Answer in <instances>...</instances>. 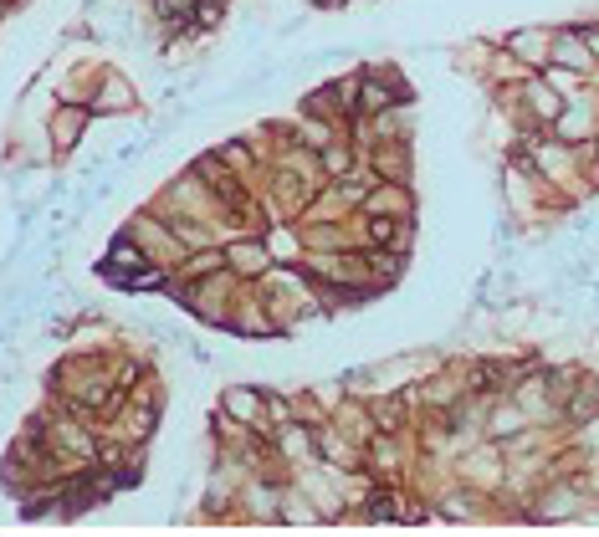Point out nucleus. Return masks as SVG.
Here are the masks:
<instances>
[{
    "instance_id": "nucleus-4",
    "label": "nucleus",
    "mask_w": 599,
    "mask_h": 537,
    "mask_svg": "<svg viewBox=\"0 0 599 537\" xmlns=\"http://www.w3.org/2000/svg\"><path fill=\"white\" fill-rule=\"evenodd\" d=\"M523 425H528V415L518 405H507V410L492 415V435H512V430H523Z\"/></svg>"
},
{
    "instance_id": "nucleus-6",
    "label": "nucleus",
    "mask_w": 599,
    "mask_h": 537,
    "mask_svg": "<svg viewBox=\"0 0 599 537\" xmlns=\"http://www.w3.org/2000/svg\"><path fill=\"white\" fill-rule=\"evenodd\" d=\"M584 41H589V52L599 57V26H589V31H584Z\"/></svg>"
},
{
    "instance_id": "nucleus-1",
    "label": "nucleus",
    "mask_w": 599,
    "mask_h": 537,
    "mask_svg": "<svg viewBox=\"0 0 599 537\" xmlns=\"http://www.w3.org/2000/svg\"><path fill=\"white\" fill-rule=\"evenodd\" d=\"M548 57L559 62V67H574V72H589V62H594L584 31H564V36H553V52H548Z\"/></svg>"
},
{
    "instance_id": "nucleus-5",
    "label": "nucleus",
    "mask_w": 599,
    "mask_h": 537,
    "mask_svg": "<svg viewBox=\"0 0 599 537\" xmlns=\"http://www.w3.org/2000/svg\"><path fill=\"white\" fill-rule=\"evenodd\" d=\"M231 261H236V266H246V272H256V266H262V246H236V251H231Z\"/></svg>"
},
{
    "instance_id": "nucleus-3",
    "label": "nucleus",
    "mask_w": 599,
    "mask_h": 537,
    "mask_svg": "<svg viewBox=\"0 0 599 537\" xmlns=\"http://www.w3.org/2000/svg\"><path fill=\"white\" fill-rule=\"evenodd\" d=\"M507 47H512V52H518V57H533V62H548V52H538V47H543V36H538V31H518V36H512V41H507Z\"/></svg>"
},
{
    "instance_id": "nucleus-2",
    "label": "nucleus",
    "mask_w": 599,
    "mask_h": 537,
    "mask_svg": "<svg viewBox=\"0 0 599 537\" xmlns=\"http://www.w3.org/2000/svg\"><path fill=\"white\" fill-rule=\"evenodd\" d=\"M226 410H231V415H241L246 425H262V399L246 394V389H231V394H226Z\"/></svg>"
}]
</instances>
